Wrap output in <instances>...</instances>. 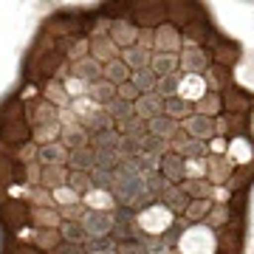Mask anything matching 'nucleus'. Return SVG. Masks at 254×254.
I'll return each instance as SVG.
<instances>
[{
    "label": "nucleus",
    "mask_w": 254,
    "mask_h": 254,
    "mask_svg": "<svg viewBox=\"0 0 254 254\" xmlns=\"http://www.w3.org/2000/svg\"><path fill=\"white\" fill-rule=\"evenodd\" d=\"M206 212H209V198L206 200H190V206H187V218H190V220H200Z\"/></svg>",
    "instance_id": "nucleus-46"
},
{
    "label": "nucleus",
    "mask_w": 254,
    "mask_h": 254,
    "mask_svg": "<svg viewBox=\"0 0 254 254\" xmlns=\"http://www.w3.org/2000/svg\"><path fill=\"white\" fill-rule=\"evenodd\" d=\"M141 153H150V155H158V158H164V155L170 153V141H164V138H155L147 133L144 141H141Z\"/></svg>",
    "instance_id": "nucleus-39"
},
{
    "label": "nucleus",
    "mask_w": 254,
    "mask_h": 254,
    "mask_svg": "<svg viewBox=\"0 0 254 254\" xmlns=\"http://www.w3.org/2000/svg\"><path fill=\"white\" fill-rule=\"evenodd\" d=\"M147 133L155 138H164V141H173L178 136V122H173L170 116H158L153 122H147Z\"/></svg>",
    "instance_id": "nucleus-19"
},
{
    "label": "nucleus",
    "mask_w": 254,
    "mask_h": 254,
    "mask_svg": "<svg viewBox=\"0 0 254 254\" xmlns=\"http://www.w3.org/2000/svg\"><path fill=\"white\" fill-rule=\"evenodd\" d=\"M37 155H40V147H37L34 141H26V144L17 150V161L26 167V164H34L37 161Z\"/></svg>",
    "instance_id": "nucleus-44"
},
{
    "label": "nucleus",
    "mask_w": 254,
    "mask_h": 254,
    "mask_svg": "<svg viewBox=\"0 0 254 254\" xmlns=\"http://www.w3.org/2000/svg\"><path fill=\"white\" fill-rule=\"evenodd\" d=\"M181 190L187 192V195H195L198 200H206L209 198V184H203V181H184L181 184Z\"/></svg>",
    "instance_id": "nucleus-43"
},
{
    "label": "nucleus",
    "mask_w": 254,
    "mask_h": 254,
    "mask_svg": "<svg viewBox=\"0 0 254 254\" xmlns=\"http://www.w3.org/2000/svg\"><path fill=\"white\" fill-rule=\"evenodd\" d=\"M218 108H220L218 96H206V99H200V102H198L200 116H212V113H218Z\"/></svg>",
    "instance_id": "nucleus-50"
},
{
    "label": "nucleus",
    "mask_w": 254,
    "mask_h": 254,
    "mask_svg": "<svg viewBox=\"0 0 254 254\" xmlns=\"http://www.w3.org/2000/svg\"><path fill=\"white\" fill-rule=\"evenodd\" d=\"M51 254H88V252H85V246H82V243H65V240H63V243L57 246Z\"/></svg>",
    "instance_id": "nucleus-52"
},
{
    "label": "nucleus",
    "mask_w": 254,
    "mask_h": 254,
    "mask_svg": "<svg viewBox=\"0 0 254 254\" xmlns=\"http://www.w3.org/2000/svg\"><path fill=\"white\" fill-rule=\"evenodd\" d=\"M88 240H99V237H110L113 232V212H96V209H88L85 218L79 220Z\"/></svg>",
    "instance_id": "nucleus-1"
},
{
    "label": "nucleus",
    "mask_w": 254,
    "mask_h": 254,
    "mask_svg": "<svg viewBox=\"0 0 254 254\" xmlns=\"http://www.w3.org/2000/svg\"><path fill=\"white\" fill-rule=\"evenodd\" d=\"M26 122L28 127H46V125H60V108H54L51 102L37 99L26 105Z\"/></svg>",
    "instance_id": "nucleus-2"
},
{
    "label": "nucleus",
    "mask_w": 254,
    "mask_h": 254,
    "mask_svg": "<svg viewBox=\"0 0 254 254\" xmlns=\"http://www.w3.org/2000/svg\"><path fill=\"white\" fill-rule=\"evenodd\" d=\"M138 96H141V93H138L130 82H125V85H119V88H116V99H122V102H130V105H133Z\"/></svg>",
    "instance_id": "nucleus-49"
},
{
    "label": "nucleus",
    "mask_w": 254,
    "mask_h": 254,
    "mask_svg": "<svg viewBox=\"0 0 254 254\" xmlns=\"http://www.w3.org/2000/svg\"><path fill=\"white\" fill-rule=\"evenodd\" d=\"M136 40H138L136 46L147 48V51H150V48H155V31H153V28H141V31H138V37H136Z\"/></svg>",
    "instance_id": "nucleus-51"
},
{
    "label": "nucleus",
    "mask_w": 254,
    "mask_h": 254,
    "mask_svg": "<svg viewBox=\"0 0 254 254\" xmlns=\"http://www.w3.org/2000/svg\"><path fill=\"white\" fill-rule=\"evenodd\" d=\"M161 175L173 184V187H181L184 178H187V167H184L181 155H175V153L164 155V158H161Z\"/></svg>",
    "instance_id": "nucleus-12"
},
{
    "label": "nucleus",
    "mask_w": 254,
    "mask_h": 254,
    "mask_svg": "<svg viewBox=\"0 0 254 254\" xmlns=\"http://www.w3.org/2000/svg\"><path fill=\"white\" fill-rule=\"evenodd\" d=\"M60 237H63L65 243H85V240H88L82 223H73V220H63V223H60Z\"/></svg>",
    "instance_id": "nucleus-37"
},
{
    "label": "nucleus",
    "mask_w": 254,
    "mask_h": 254,
    "mask_svg": "<svg viewBox=\"0 0 254 254\" xmlns=\"http://www.w3.org/2000/svg\"><path fill=\"white\" fill-rule=\"evenodd\" d=\"M57 212H60V218H63V220H73V223H79V220L85 218L88 206H85L82 200H76V203H71V206H60Z\"/></svg>",
    "instance_id": "nucleus-41"
},
{
    "label": "nucleus",
    "mask_w": 254,
    "mask_h": 254,
    "mask_svg": "<svg viewBox=\"0 0 254 254\" xmlns=\"http://www.w3.org/2000/svg\"><path fill=\"white\" fill-rule=\"evenodd\" d=\"M85 96L91 99V105H96V108H108L110 102L116 99V85L108 79H96L88 85V91H85Z\"/></svg>",
    "instance_id": "nucleus-10"
},
{
    "label": "nucleus",
    "mask_w": 254,
    "mask_h": 254,
    "mask_svg": "<svg viewBox=\"0 0 254 254\" xmlns=\"http://www.w3.org/2000/svg\"><path fill=\"white\" fill-rule=\"evenodd\" d=\"M54 195V203H57V209L60 206H71V203H76L79 200V195H73L68 187H63V190H57V192H51Z\"/></svg>",
    "instance_id": "nucleus-47"
},
{
    "label": "nucleus",
    "mask_w": 254,
    "mask_h": 254,
    "mask_svg": "<svg viewBox=\"0 0 254 254\" xmlns=\"http://www.w3.org/2000/svg\"><path fill=\"white\" fill-rule=\"evenodd\" d=\"M68 173H91L93 167H96V153H93V147H79V150H71L68 153Z\"/></svg>",
    "instance_id": "nucleus-11"
},
{
    "label": "nucleus",
    "mask_w": 254,
    "mask_h": 254,
    "mask_svg": "<svg viewBox=\"0 0 254 254\" xmlns=\"http://www.w3.org/2000/svg\"><path fill=\"white\" fill-rule=\"evenodd\" d=\"M133 14L138 17L141 26H164L167 6H158V3H136L133 6Z\"/></svg>",
    "instance_id": "nucleus-14"
},
{
    "label": "nucleus",
    "mask_w": 254,
    "mask_h": 254,
    "mask_svg": "<svg viewBox=\"0 0 254 254\" xmlns=\"http://www.w3.org/2000/svg\"><path fill=\"white\" fill-rule=\"evenodd\" d=\"M71 79L82 82V85H91V82L102 79V63H96L91 54L71 63Z\"/></svg>",
    "instance_id": "nucleus-8"
},
{
    "label": "nucleus",
    "mask_w": 254,
    "mask_h": 254,
    "mask_svg": "<svg viewBox=\"0 0 254 254\" xmlns=\"http://www.w3.org/2000/svg\"><path fill=\"white\" fill-rule=\"evenodd\" d=\"M161 200H164L161 206L167 209L170 215H173V212H178V215H181V212H187V206H190V195H187V192H184L181 187H173V184H170V187L164 190Z\"/></svg>",
    "instance_id": "nucleus-18"
},
{
    "label": "nucleus",
    "mask_w": 254,
    "mask_h": 254,
    "mask_svg": "<svg viewBox=\"0 0 254 254\" xmlns=\"http://www.w3.org/2000/svg\"><path fill=\"white\" fill-rule=\"evenodd\" d=\"M23 173H26V184H28V187H40V181H43V164H40V161L26 164V167H23Z\"/></svg>",
    "instance_id": "nucleus-45"
},
{
    "label": "nucleus",
    "mask_w": 254,
    "mask_h": 254,
    "mask_svg": "<svg viewBox=\"0 0 254 254\" xmlns=\"http://www.w3.org/2000/svg\"><path fill=\"white\" fill-rule=\"evenodd\" d=\"M43 99L46 102H51V105H54V108H68V102H71V96H68V93H65V88H63V82H48L46 88H43Z\"/></svg>",
    "instance_id": "nucleus-30"
},
{
    "label": "nucleus",
    "mask_w": 254,
    "mask_h": 254,
    "mask_svg": "<svg viewBox=\"0 0 254 254\" xmlns=\"http://www.w3.org/2000/svg\"><path fill=\"white\" fill-rule=\"evenodd\" d=\"M102 254H116V252H102Z\"/></svg>",
    "instance_id": "nucleus-53"
},
{
    "label": "nucleus",
    "mask_w": 254,
    "mask_h": 254,
    "mask_svg": "<svg viewBox=\"0 0 254 254\" xmlns=\"http://www.w3.org/2000/svg\"><path fill=\"white\" fill-rule=\"evenodd\" d=\"M155 51H161V54H178L181 51V34L170 23L155 28Z\"/></svg>",
    "instance_id": "nucleus-9"
},
{
    "label": "nucleus",
    "mask_w": 254,
    "mask_h": 254,
    "mask_svg": "<svg viewBox=\"0 0 254 254\" xmlns=\"http://www.w3.org/2000/svg\"><path fill=\"white\" fill-rule=\"evenodd\" d=\"M40 187H46L48 192H57L63 187H68V167H43Z\"/></svg>",
    "instance_id": "nucleus-23"
},
{
    "label": "nucleus",
    "mask_w": 254,
    "mask_h": 254,
    "mask_svg": "<svg viewBox=\"0 0 254 254\" xmlns=\"http://www.w3.org/2000/svg\"><path fill=\"white\" fill-rule=\"evenodd\" d=\"M119 141H122V136L116 133V127H113V130H102V133H93V136H91V147L96 150V153L119 150Z\"/></svg>",
    "instance_id": "nucleus-28"
},
{
    "label": "nucleus",
    "mask_w": 254,
    "mask_h": 254,
    "mask_svg": "<svg viewBox=\"0 0 254 254\" xmlns=\"http://www.w3.org/2000/svg\"><path fill=\"white\" fill-rule=\"evenodd\" d=\"M91 57L96 63L108 65L110 60H119V48L113 46L110 37H96V40H91Z\"/></svg>",
    "instance_id": "nucleus-21"
},
{
    "label": "nucleus",
    "mask_w": 254,
    "mask_h": 254,
    "mask_svg": "<svg viewBox=\"0 0 254 254\" xmlns=\"http://www.w3.org/2000/svg\"><path fill=\"white\" fill-rule=\"evenodd\" d=\"M60 133H63V127H60V125H46V127H34V130H31V141H34L37 147L54 144V141H60Z\"/></svg>",
    "instance_id": "nucleus-32"
},
{
    "label": "nucleus",
    "mask_w": 254,
    "mask_h": 254,
    "mask_svg": "<svg viewBox=\"0 0 254 254\" xmlns=\"http://www.w3.org/2000/svg\"><path fill=\"white\" fill-rule=\"evenodd\" d=\"M28 203H31V209H57L54 195L46 187H31L28 190Z\"/></svg>",
    "instance_id": "nucleus-34"
},
{
    "label": "nucleus",
    "mask_w": 254,
    "mask_h": 254,
    "mask_svg": "<svg viewBox=\"0 0 254 254\" xmlns=\"http://www.w3.org/2000/svg\"><path fill=\"white\" fill-rule=\"evenodd\" d=\"M63 243V237H60V229H37L34 232V246L40 252H54L57 246Z\"/></svg>",
    "instance_id": "nucleus-29"
},
{
    "label": "nucleus",
    "mask_w": 254,
    "mask_h": 254,
    "mask_svg": "<svg viewBox=\"0 0 254 254\" xmlns=\"http://www.w3.org/2000/svg\"><path fill=\"white\" fill-rule=\"evenodd\" d=\"M91 184H93V190L110 192V190H113V173H105V170H91Z\"/></svg>",
    "instance_id": "nucleus-42"
},
{
    "label": "nucleus",
    "mask_w": 254,
    "mask_h": 254,
    "mask_svg": "<svg viewBox=\"0 0 254 254\" xmlns=\"http://www.w3.org/2000/svg\"><path fill=\"white\" fill-rule=\"evenodd\" d=\"M105 110H108V116L113 119V125H122V122L136 116V113H133V105H130V102H122V99H113Z\"/></svg>",
    "instance_id": "nucleus-38"
},
{
    "label": "nucleus",
    "mask_w": 254,
    "mask_h": 254,
    "mask_svg": "<svg viewBox=\"0 0 254 254\" xmlns=\"http://www.w3.org/2000/svg\"><path fill=\"white\" fill-rule=\"evenodd\" d=\"M170 212L167 209H158V206H147L141 212V218H138V229L144 232V235H164L167 229H170Z\"/></svg>",
    "instance_id": "nucleus-4"
},
{
    "label": "nucleus",
    "mask_w": 254,
    "mask_h": 254,
    "mask_svg": "<svg viewBox=\"0 0 254 254\" xmlns=\"http://www.w3.org/2000/svg\"><path fill=\"white\" fill-rule=\"evenodd\" d=\"M130 85H133L141 96H144V93H155L158 76H155L150 68H138V71H130Z\"/></svg>",
    "instance_id": "nucleus-24"
},
{
    "label": "nucleus",
    "mask_w": 254,
    "mask_h": 254,
    "mask_svg": "<svg viewBox=\"0 0 254 254\" xmlns=\"http://www.w3.org/2000/svg\"><path fill=\"white\" fill-rule=\"evenodd\" d=\"M76 122L82 125V130L88 133V136H93V133H102V130H113V119L108 116V110L105 108H96V105H91V108H85L76 116Z\"/></svg>",
    "instance_id": "nucleus-3"
},
{
    "label": "nucleus",
    "mask_w": 254,
    "mask_h": 254,
    "mask_svg": "<svg viewBox=\"0 0 254 254\" xmlns=\"http://www.w3.org/2000/svg\"><path fill=\"white\" fill-rule=\"evenodd\" d=\"M181 73L175 71V73H170V76H161L158 79V85H155V93L161 96V99H173V96H178V88H181Z\"/></svg>",
    "instance_id": "nucleus-33"
},
{
    "label": "nucleus",
    "mask_w": 254,
    "mask_h": 254,
    "mask_svg": "<svg viewBox=\"0 0 254 254\" xmlns=\"http://www.w3.org/2000/svg\"><path fill=\"white\" fill-rule=\"evenodd\" d=\"M192 113V102L187 96H173V99H164V116H170L173 122L190 119Z\"/></svg>",
    "instance_id": "nucleus-25"
},
{
    "label": "nucleus",
    "mask_w": 254,
    "mask_h": 254,
    "mask_svg": "<svg viewBox=\"0 0 254 254\" xmlns=\"http://www.w3.org/2000/svg\"><path fill=\"white\" fill-rule=\"evenodd\" d=\"M133 113L147 125V122L164 116V99L158 93H144V96H138V99L133 102Z\"/></svg>",
    "instance_id": "nucleus-6"
},
{
    "label": "nucleus",
    "mask_w": 254,
    "mask_h": 254,
    "mask_svg": "<svg viewBox=\"0 0 254 254\" xmlns=\"http://www.w3.org/2000/svg\"><path fill=\"white\" fill-rule=\"evenodd\" d=\"M184 130L190 133V138H195V141H206V138L215 136V122L209 116H190L187 122H184Z\"/></svg>",
    "instance_id": "nucleus-13"
},
{
    "label": "nucleus",
    "mask_w": 254,
    "mask_h": 254,
    "mask_svg": "<svg viewBox=\"0 0 254 254\" xmlns=\"http://www.w3.org/2000/svg\"><path fill=\"white\" fill-rule=\"evenodd\" d=\"M150 57H153V51H147V48H141V46H130V48H122V51H119V60L127 65V71L150 68Z\"/></svg>",
    "instance_id": "nucleus-16"
},
{
    "label": "nucleus",
    "mask_w": 254,
    "mask_h": 254,
    "mask_svg": "<svg viewBox=\"0 0 254 254\" xmlns=\"http://www.w3.org/2000/svg\"><path fill=\"white\" fill-rule=\"evenodd\" d=\"M181 65H187V71H192V73H198V71H203L206 68V63H209V57L203 54V48H187L181 54V60H178Z\"/></svg>",
    "instance_id": "nucleus-31"
},
{
    "label": "nucleus",
    "mask_w": 254,
    "mask_h": 254,
    "mask_svg": "<svg viewBox=\"0 0 254 254\" xmlns=\"http://www.w3.org/2000/svg\"><path fill=\"white\" fill-rule=\"evenodd\" d=\"M116 254H147L141 240H127V243H116Z\"/></svg>",
    "instance_id": "nucleus-48"
},
{
    "label": "nucleus",
    "mask_w": 254,
    "mask_h": 254,
    "mask_svg": "<svg viewBox=\"0 0 254 254\" xmlns=\"http://www.w3.org/2000/svg\"><path fill=\"white\" fill-rule=\"evenodd\" d=\"M68 190H71L73 195H79V200H82L88 192L93 190L91 173H68Z\"/></svg>",
    "instance_id": "nucleus-35"
},
{
    "label": "nucleus",
    "mask_w": 254,
    "mask_h": 254,
    "mask_svg": "<svg viewBox=\"0 0 254 254\" xmlns=\"http://www.w3.org/2000/svg\"><path fill=\"white\" fill-rule=\"evenodd\" d=\"M28 220H31L37 229H60V223H63V218H60L57 209H31V212H28Z\"/></svg>",
    "instance_id": "nucleus-26"
},
{
    "label": "nucleus",
    "mask_w": 254,
    "mask_h": 254,
    "mask_svg": "<svg viewBox=\"0 0 254 254\" xmlns=\"http://www.w3.org/2000/svg\"><path fill=\"white\" fill-rule=\"evenodd\" d=\"M60 144L68 147V153H71V150H79V147L91 144V136L82 130L79 122H73V125H65L63 127V133H60Z\"/></svg>",
    "instance_id": "nucleus-15"
},
{
    "label": "nucleus",
    "mask_w": 254,
    "mask_h": 254,
    "mask_svg": "<svg viewBox=\"0 0 254 254\" xmlns=\"http://www.w3.org/2000/svg\"><path fill=\"white\" fill-rule=\"evenodd\" d=\"M96 153V150H93ZM122 155H119V150H105V153H96V167L93 170H105V173H116L119 167H122Z\"/></svg>",
    "instance_id": "nucleus-36"
},
{
    "label": "nucleus",
    "mask_w": 254,
    "mask_h": 254,
    "mask_svg": "<svg viewBox=\"0 0 254 254\" xmlns=\"http://www.w3.org/2000/svg\"><path fill=\"white\" fill-rule=\"evenodd\" d=\"M102 79L113 82V85H125V82H130V71H127V65L122 63V60H110L108 65H102Z\"/></svg>",
    "instance_id": "nucleus-27"
},
{
    "label": "nucleus",
    "mask_w": 254,
    "mask_h": 254,
    "mask_svg": "<svg viewBox=\"0 0 254 254\" xmlns=\"http://www.w3.org/2000/svg\"><path fill=\"white\" fill-rule=\"evenodd\" d=\"M136 23L133 20H127V17H116V20H110V40H113V46L122 51V48H130V46H136Z\"/></svg>",
    "instance_id": "nucleus-5"
},
{
    "label": "nucleus",
    "mask_w": 254,
    "mask_h": 254,
    "mask_svg": "<svg viewBox=\"0 0 254 254\" xmlns=\"http://www.w3.org/2000/svg\"><path fill=\"white\" fill-rule=\"evenodd\" d=\"M175 68H178V54H161V51H153V57H150V71H153L158 79L175 73Z\"/></svg>",
    "instance_id": "nucleus-22"
},
{
    "label": "nucleus",
    "mask_w": 254,
    "mask_h": 254,
    "mask_svg": "<svg viewBox=\"0 0 254 254\" xmlns=\"http://www.w3.org/2000/svg\"><path fill=\"white\" fill-rule=\"evenodd\" d=\"M116 133L119 136H144L147 125L138 116H133V119H127V122H122V125H116Z\"/></svg>",
    "instance_id": "nucleus-40"
},
{
    "label": "nucleus",
    "mask_w": 254,
    "mask_h": 254,
    "mask_svg": "<svg viewBox=\"0 0 254 254\" xmlns=\"http://www.w3.org/2000/svg\"><path fill=\"white\" fill-rule=\"evenodd\" d=\"M0 215L6 218V223H9L11 229L23 226V223H28V209L23 200H6L3 206H0Z\"/></svg>",
    "instance_id": "nucleus-20"
},
{
    "label": "nucleus",
    "mask_w": 254,
    "mask_h": 254,
    "mask_svg": "<svg viewBox=\"0 0 254 254\" xmlns=\"http://www.w3.org/2000/svg\"><path fill=\"white\" fill-rule=\"evenodd\" d=\"M37 161L43 164V167H65V164H68V147H63L60 141L40 147V155H37Z\"/></svg>",
    "instance_id": "nucleus-17"
},
{
    "label": "nucleus",
    "mask_w": 254,
    "mask_h": 254,
    "mask_svg": "<svg viewBox=\"0 0 254 254\" xmlns=\"http://www.w3.org/2000/svg\"><path fill=\"white\" fill-rule=\"evenodd\" d=\"M173 254H175V252H173Z\"/></svg>",
    "instance_id": "nucleus-54"
},
{
    "label": "nucleus",
    "mask_w": 254,
    "mask_h": 254,
    "mask_svg": "<svg viewBox=\"0 0 254 254\" xmlns=\"http://www.w3.org/2000/svg\"><path fill=\"white\" fill-rule=\"evenodd\" d=\"M0 138L3 141H9V144H26V141H31V127H28V122L23 116L20 119H9V122H3L0 125Z\"/></svg>",
    "instance_id": "nucleus-7"
}]
</instances>
